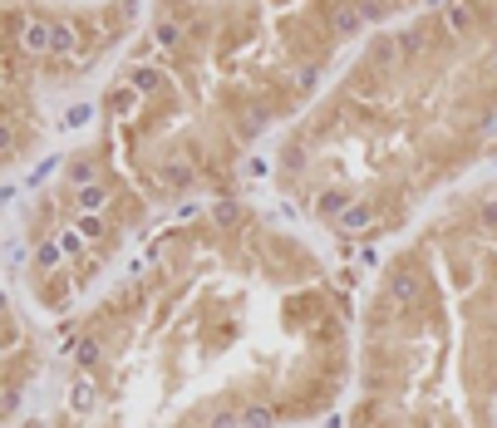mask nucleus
Masks as SVG:
<instances>
[{
    "instance_id": "obj_1",
    "label": "nucleus",
    "mask_w": 497,
    "mask_h": 428,
    "mask_svg": "<svg viewBox=\"0 0 497 428\" xmlns=\"http://www.w3.org/2000/svg\"><path fill=\"white\" fill-rule=\"evenodd\" d=\"M365 20H370V15H365L355 0H335V5H330V25H335V35H360Z\"/></svg>"
},
{
    "instance_id": "obj_2",
    "label": "nucleus",
    "mask_w": 497,
    "mask_h": 428,
    "mask_svg": "<svg viewBox=\"0 0 497 428\" xmlns=\"http://www.w3.org/2000/svg\"><path fill=\"white\" fill-rule=\"evenodd\" d=\"M20 45H25L30 54H55V25H50V20H30V25L20 30Z\"/></svg>"
},
{
    "instance_id": "obj_3",
    "label": "nucleus",
    "mask_w": 497,
    "mask_h": 428,
    "mask_svg": "<svg viewBox=\"0 0 497 428\" xmlns=\"http://www.w3.org/2000/svg\"><path fill=\"white\" fill-rule=\"evenodd\" d=\"M370 59H375V64H399V59H404V45L384 35V40H375V45H370Z\"/></svg>"
},
{
    "instance_id": "obj_4",
    "label": "nucleus",
    "mask_w": 497,
    "mask_h": 428,
    "mask_svg": "<svg viewBox=\"0 0 497 428\" xmlns=\"http://www.w3.org/2000/svg\"><path fill=\"white\" fill-rule=\"evenodd\" d=\"M138 99H143V94H138L133 84H118V89H108V108H113V113H128V108H138Z\"/></svg>"
},
{
    "instance_id": "obj_5",
    "label": "nucleus",
    "mask_w": 497,
    "mask_h": 428,
    "mask_svg": "<svg viewBox=\"0 0 497 428\" xmlns=\"http://www.w3.org/2000/svg\"><path fill=\"white\" fill-rule=\"evenodd\" d=\"M153 40H158L163 50H178V45H183V25H178V20H158Z\"/></svg>"
},
{
    "instance_id": "obj_6",
    "label": "nucleus",
    "mask_w": 497,
    "mask_h": 428,
    "mask_svg": "<svg viewBox=\"0 0 497 428\" xmlns=\"http://www.w3.org/2000/svg\"><path fill=\"white\" fill-rule=\"evenodd\" d=\"M103 202H108V187H99V183H89V187L79 192V207H84V212H99Z\"/></svg>"
},
{
    "instance_id": "obj_7",
    "label": "nucleus",
    "mask_w": 497,
    "mask_h": 428,
    "mask_svg": "<svg viewBox=\"0 0 497 428\" xmlns=\"http://www.w3.org/2000/svg\"><path fill=\"white\" fill-rule=\"evenodd\" d=\"M468 25H473V10H468V5H448V30H453V35H463Z\"/></svg>"
},
{
    "instance_id": "obj_8",
    "label": "nucleus",
    "mask_w": 497,
    "mask_h": 428,
    "mask_svg": "<svg viewBox=\"0 0 497 428\" xmlns=\"http://www.w3.org/2000/svg\"><path fill=\"white\" fill-rule=\"evenodd\" d=\"M158 84H163V74H158V69H133V89H138V94H153Z\"/></svg>"
},
{
    "instance_id": "obj_9",
    "label": "nucleus",
    "mask_w": 497,
    "mask_h": 428,
    "mask_svg": "<svg viewBox=\"0 0 497 428\" xmlns=\"http://www.w3.org/2000/svg\"><path fill=\"white\" fill-rule=\"evenodd\" d=\"M59 251H64V246H59V241H45V246H40V251H35V271H50V266H55V261H59Z\"/></svg>"
},
{
    "instance_id": "obj_10",
    "label": "nucleus",
    "mask_w": 497,
    "mask_h": 428,
    "mask_svg": "<svg viewBox=\"0 0 497 428\" xmlns=\"http://www.w3.org/2000/svg\"><path fill=\"white\" fill-rule=\"evenodd\" d=\"M55 54H74V25H55Z\"/></svg>"
},
{
    "instance_id": "obj_11",
    "label": "nucleus",
    "mask_w": 497,
    "mask_h": 428,
    "mask_svg": "<svg viewBox=\"0 0 497 428\" xmlns=\"http://www.w3.org/2000/svg\"><path fill=\"white\" fill-rule=\"evenodd\" d=\"M428 35H433L428 25H423V30H409V35H404V54H418V50L428 45Z\"/></svg>"
},
{
    "instance_id": "obj_12",
    "label": "nucleus",
    "mask_w": 497,
    "mask_h": 428,
    "mask_svg": "<svg viewBox=\"0 0 497 428\" xmlns=\"http://www.w3.org/2000/svg\"><path fill=\"white\" fill-rule=\"evenodd\" d=\"M478 221H483V226H488V231L497 236V197H488V202L478 207Z\"/></svg>"
},
{
    "instance_id": "obj_13",
    "label": "nucleus",
    "mask_w": 497,
    "mask_h": 428,
    "mask_svg": "<svg viewBox=\"0 0 497 428\" xmlns=\"http://www.w3.org/2000/svg\"><path fill=\"white\" fill-rule=\"evenodd\" d=\"M365 221H370V207H350V212H345V226H350V231L365 226Z\"/></svg>"
}]
</instances>
